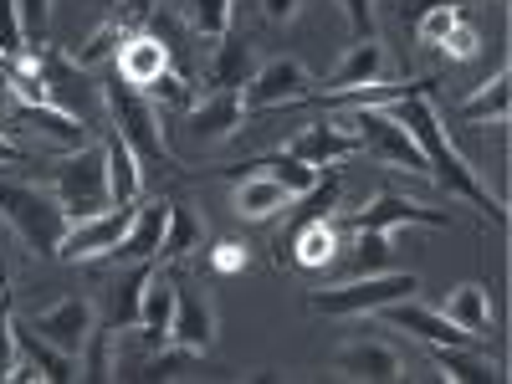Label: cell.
I'll return each instance as SVG.
<instances>
[{
  "instance_id": "9c48e42d",
  "label": "cell",
  "mask_w": 512,
  "mask_h": 384,
  "mask_svg": "<svg viewBox=\"0 0 512 384\" xmlns=\"http://www.w3.org/2000/svg\"><path fill=\"white\" fill-rule=\"evenodd\" d=\"M26 328L31 333H41L47 344H57L62 354H82V344L93 338V328H98V313H93V303L88 297H67V303H57V308H47V313H31L26 318Z\"/></svg>"
},
{
  "instance_id": "7402d4cb",
  "label": "cell",
  "mask_w": 512,
  "mask_h": 384,
  "mask_svg": "<svg viewBox=\"0 0 512 384\" xmlns=\"http://www.w3.org/2000/svg\"><path fill=\"white\" fill-rule=\"evenodd\" d=\"M103 149H108V195H113V205H134L139 190H144V169H139L144 159L128 149L118 134H113Z\"/></svg>"
},
{
  "instance_id": "3957f363",
  "label": "cell",
  "mask_w": 512,
  "mask_h": 384,
  "mask_svg": "<svg viewBox=\"0 0 512 384\" xmlns=\"http://www.w3.org/2000/svg\"><path fill=\"white\" fill-rule=\"evenodd\" d=\"M420 282L415 272H369V277H354L344 287H318L308 297V308L323 313V318H359V313H374L384 303H400V297H415Z\"/></svg>"
},
{
  "instance_id": "484cf974",
  "label": "cell",
  "mask_w": 512,
  "mask_h": 384,
  "mask_svg": "<svg viewBox=\"0 0 512 384\" xmlns=\"http://www.w3.org/2000/svg\"><path fill=\"white\" fill-rule=\"evenodd\" d=\"M287 256H292V262H303V267H333L338 262V231L328 226V216H318V221H308L303 231H297Z\"/></svg>"
},
{
  "instance_id": "f35d334b",
  "label": "cell",
  "mask_w": 512,
  "mask_h": 384,
  "mask_svg": "<svg viewBox=\"0 0 512 384\" xmlns=\"http://www.w3.org/2000/svg\"><path fill=\"white\" fill-rule=\"evenodd\" d=\"M303 205H308V221H318V216H328V210L338 205V175H328V180L318 175V185H313V190L303 195Z\"/></svg>"
},
{
  "instance_id": "ac0fdd59",
  "label": "cell",
  "mask_w": 512,
  "mask_h": 384,
  "mask_svg": "<svg viewBox=\"0 0 512 384\" xmlns=\"http://www.w3.org/2000/svg\"><path fill=\"white\" fill-rule=\"evenodd\" d=\"M169 205L175 200H149L134 210V226H128V236L118 241L113 256H128V262H154L159 256V241H164V226H169Z\"/></svg>"
},
{
  "instance_id": "2e32d148",
  "label": "cell",
  "mask_w": 512,
  "mask_h": 384,
  "mask_svg": "<svg viewBox=\"0 0 512 384\" xmlns=\"http://www.w3.org/2000/svg\"><path fill=\"white\" fill-rule=\"evenodd\" d=\"M287 154L303 159V164H313V169H328V164H338V159L359 154V139L344 134V128H338L333 118H323V123H308L303 134L287 144Z\"/></svg>"
},
{
  "instance_id": "8fae6325",
  "label": "cell",
  "mask_w": 512,
  "mask_h": 384,
  "mask_svg": "<svg viewBox=\"0 0 512 384\" xmlns=\"http://www.w3.org/2000/svg\"><path fill=\"white\" fill-rule=\"evenodd\" d=\"M354 231H395V226H446V210H431V205H415L410 195H395L384 190L374 195L364 210H354L349 216Z\"/></svg>"
},
{
  "instance_id": "ab89813d",
  "label": "cell",
  "mask_w": 512,
  "mask_h": 384,
  "mask_svg": "<svg viewBox=\"0 0 512 384\" xmlns=\"http://www.w3.org/2000/svg\"><path fill=\"white\" fill-rule=\"evenodd\" d=\"M210 267H216V272H246V246L241 241H221L216 251H210Z\"/></svg>"
},
{
  "instance_id": "836d02e7",
  "label": "cell",
  "mask_w": 512,
  "mask_h": 384,
  "mask_svg": "<svg viewBox=\"0 0 512 384\" xmlns=\"http://www.w3.org/2000/svg\"><path fill=\"white\" fill-rule=\"evenodd\" d=\"M456 21H461V11L451 6V0H441V6H431V11L415 21V41H420V47H441L446 31H451Z\"/></svg>"
},
{
  "instance_id": "44dd1931",
  "label": "cell",
  "mask_w": 512,
  "mask_h": 384,
  "mask_svg": "<svg viewBox=\"0 0 512 384\" xmlns=\"http://www.w3.org/2000/svg\"><path fill=\"white\" fill-rule=\"evenodd\" d=\"M446 318H451L461 333L487 338V333H492V303H487V287H482V282H461V287H451V297H446Z\"/></svg>"
},
{
  "instance_id": "83f0119b",
  "label": "cell",
  "mask_w": 512,
  "mask_h": 384,
  "mask_svg": "<svg viewBox=\"0 0 512 384\" xmlns=\"http://www.w3.org/2000/svg\"><path fill=\"white\" fill-rule=\"evenodd\" d=\"M200 246V221L190 216L185 205H169V226H164V241H159V262H180Z\"/></svg>"
},
{
  "instance_id": "5b68a950",
  "label": "cell",
  "mask_w": 512,
  "mask_h": 384,
  "mask_svg": "<svg viewBox=\"0 0 512 384\" xmlns=\"http://www.w3.org/2000/svg\"><path fill=\"white\" fill-rule=\"evenodd\" d=\"M103 103H108V113H113V134L134 149L139 159H175L169 154V144H164V134H159V113H154V103L139 93V88H123V77L118 82H103Z\"/></svg>"
},
{
  "instance_id": "74e56055",
  "label": "cell",
  "mask_w": 512,
  "mask_h": 384,
  "mask_svg": "<svg viewBox=\"0 0 512 384\" xmlns=\"http://www.w3.org/2000/svg\"><path fill=\"white\" fill-rule=\"evenodd\" d=\"M154 103H175V108H190V88H185V82L175 77V72H159L154 82H149V88H144Z\"/></svg>"
},
{
  "instance_id": "d6986e66",
  "label": "cell",
  "mask_w": 512,
  "mask_h": 384,
  "mask_svg": "<svg viewBox=\"0 0 512 384\" xmlns=\"http://www.w3.org/2000/svg\"><path fill=\"white\" fill-rule=\"evenodd\" d=\"M169 72V47L159 36H123L118 47V77L128 82V88H149V82Z\"/></svg>"
},
{
  "instance_id": "52a82bcc",
  "label": "cell",
  "mask_w": 512,
  "mask_h": 384,
  "mask_svg": "<svg viewBox=\"0 0 512 384\" xmlns=\"http://www.w3.org/2000/svg\"><path fill=\"white\" fill-rule=\"evenodd\" d=\"M134 226V205H108L98 216H82L67 226L62 246H57V262H93V256H113L118 241Z\"/></svg>"
},
{
  "instance_id": "7a4b0ae2",
  "label": "cell",
  "mask_w": 512,
  "mask_h": 384,
  "mask_svg": "<svg viewBox=\"0 0 512 384\" xmlns=\"http://www.w3.org/2000/svg\"><path fill=\"white\" fill-rule=\"evenodd\" d=\"M0 216L21 231V241L31 251H47V256H57V246L72 226L67 210L57 205V195L31 190V185H11V180H0Z\"/></svg>"
},
{
  "instance_id": "f1b7e54d",
  "label": "cell",
  "mask_w": 512,
  "mask_h": 384,
  "mask_svg": "<svg viewBox=\"0 0 512 384\" xmlns=\"http://www.w3.org/2000/svg\"><path fill=\"white\" fill-rule=\"evenodd\" d=\"M256 169H267V175H272L277 185H287V195H292V200H303V195L318 185V175H323V169H313V164H303V159H292L287 149H282V154H272V159H262Z\"/></svg>"
},
{
  "instance_id": "5bb4252c",
  "label": "cell",
  "mask_w": 512,
  "mask_h": 384,
  "mask_svg": "<svg viewBox=\"0 0 512 384\" xmlns=\"http://www.w3.org/2000/svg\"><path fill=\"white\" fill-rule=\"evenodd\" d=\"M169 344H180L190 354H205L210 344H216V313H210V303L200 292H190L180 282H175V323H169Z\"/></svg>"
},
{
  "instance_id": "4fadbf2b",
  "label": "cell",
  "mask_w": 512,
  "mask_h": 384,
  "mask_svg": "<svg viewBox=\"0 0 512 384\" xmlns=\"http://www.w3.org/2000/svg\"><path fill=\"white\" fill-rule=\"evenodd\" d=\"M21 123H31V134H41V144L57 149V154H77V149L93 144L88 123H82L77 113H67V108H57V103H36V108L21 103Z\"/></svg>"
},
{
  "instance_id": "30bf717a",
  "label": "cell",
  "mask_w": 512,
  "mask_h": 384,
  "mask_svg": "<svg viewBox=\"0 0 512 384\" xmlns=\"http://www.w3.org/2000/svg\"><path fill=\"white\" fill-rule=\"evenodd\" d=\"M333 374L369 379V384H395V379H405V359H400V349L379 344V338H354V344H344L333 354Z\"/></svg>"
},
{
  "instance_id": "4dcf8cb0",
  "label": "cell",
  "mask_w": 512,
  "mask_h": 384,
  "mask_svg": "<svg viewBox=\"0 0 512 384\" xmlns=\"http://www.w3.org/2000/svg\"><path fill=\"white\" fill-rule=\"evenodd\" d=\"M354 277H369V272H390L395 251H390V231H354Z\"/></svg>"
},
{
  "instance_id": "7bdbcfd3",
  "label": "cell",
  "mask_w": 512,
  "mask_h": 384,
  "mask_svg": "<svg viewBox=\"0 0 512 384\" xmlns=\"http://www.w3.org/2000/svg\"><path fill=\"white\" fill-rule=\"evenodd\" d=\"M297 11H303V0H262V16H267L272 26H287V21H297Z\"/></svg>"
},
{
  "instance_id": "f6af8a7d",
  "label": "cell",
  "mask_w": 512,
  "mask_h": 384,
  "mask_svg": "<svg viewBox=\"0 0 512 384\" xmlns=\"http://www.w3.org/2000/svg\"><path fill=\"white\" fill-rule=\"evenodd\" d=\"M11 308V282H6V272H0V313Z\"/></svg>"
},
{
  "instance_id": "d4e9b609",
  "label": "cell",
  "mask_w": 512,
  "mask_h": 384,
  "mask_svg": "<svg viewBox=\"0 0 512 384\" xmlns=\"http://www.w3.org/2000/svg\"><path fill=\"white\" fill-rule=\"evenodd\" d=\"M507 88H512V72L502 67L492 82H482V88L461 103V118L466 123H507V108H512V93Z\"/></svg>"
},
{
  "instance_id": "1f68e13d",
  "label": "cell",
  "mask_w": 512,
  "mask_h": 384,
  "mask_svg": "<svg viewBox=\"0 0 512 384\" xmlns=\"http://www.w3.org/2000/svg\"><path fill=\"white\" fill-rule=\"evenodd\" d=\"M118 47H123V26H118V21H103V26H98V31L77 47V67L88 72V67H98V62L118 57Z\"/></svg>"
},
{
  "instance_id": "e0dca14e",
  "label": "cell",
  "mask_w": 512,
  "mask_h": 384,
  "mask_svg": "<svg viewBox=\"0 0 512 384\" xmlns=\"http://www.w3.org/2000/svg\"><path fill=\"white\" fill-rule=\"evenodd\" d=\"M384 72H390V57H384L379 36H359V47H349V57L328 77V98L349 93V88H369V82H384Z\"/></svg>"
},
{
  "instance_id": "b9f144b4",
  "label": "cell",
  "mask_w": 512,
  "mask_h": 384,
  "mask_svg": "<svg viewBox=\"0 0 512 384\" xmlns=\"http://www.w3.org/2000/svg\"><path fill=\"white\" fill-rule=\"evenodd\" d=\"M354 26V36H374V0H338Z\"/></svg>"
},
{
  "instance_id": "4316f807",
  "label": "cell",
  "mask_w": 512,
  "mask_h": 384,
  "mask_svg": "<svg viewBox=\"0 0 512 384\" xmlns=\"http://www.w3.org/2000/svg\"><path fill=\"white\" fill-rule=\"evenodd\" d=\"M154 262H139L123 282H113V313H108V328H139V303H144V282H149Z\"/></svg>"
},
{
  "instance_id": "cb8c5ba5",
  "label": "cell",
  "mask_w": 512,
  "mask_h": 384,
  "mask_svg": "<svg viewBox=\"0 0 512 384\" xmlns=\"http://www.w3.org/2000/svg\"><path fill=\"white\" fill-rule=\"evenodd\" d=\"M16 349L36 364V374L41 379H52V384H62V379H77V359L72 354H62L57 344H47V338H41V333H31L26 323L16 328Z\"/></svg>"
},
{
  "instance_id": "d590c367",
  "label": "cell",
  "mask_w": 512,
  "mask_h": 384,
  "mask_svg": "<svg viewBox=\"0 0 512 384\" xmlns=\"http://www.w3.org/2000/svg\"><path fill=\"white\" fill-rule=\"evenodd\" d=\"M436 52H446L451 62H472V57L482 52V36H477L472 26H466V16H461V21H456V26L446 31V41H441Z\"/></svg>"
},
{
  "instance_id": "8d00e7d4",
  "label": "cell",
  "mask_w": 512,
  "mask_h": 384,
  "mask_svg": "<svg viewBox=\"0 0 512 384\" xmlns=\"http://www.w3.org/2000/svg\"><path fill=\"white\" fill-rule=\"evenodd\" d=\"M26 52V31H21V16H16V0H0V57H21Z\"/></svg>"
},
{
  "instance_id": "f546056e",
  "label": "cell",
  "mask_w": 512,
  "mask_h": 384,
  "mask_svg": "<svg viewBox=\"0 0 512 384\" xmlns=\"http://www.w3.org/2000/svg\"><path fill=\"white\" fill-rule=\"evenodd\" d=\"M436 364H441V379H502V369L492 359H482L477 349H436Z\"/></svg>"
},
{
  "instance_id": "7c38bea8",
  "label": "cell",
  "mask_w": 512,
  "mask_h": 384,
  "mask_svg": "<svg viewBox=\"0 0 512 384\" xmlns=\"http://www.w3.org/2000/svg\"><path fill=\"white\" fill-rule=\"evenodd\" d=\"M169 323H175V277L154 267L144 282V303H139V354H154L169 344Z\"/></svg>"
},
{
  "instance_id": "9a60e30c",
  "label": "cell",
  "mask_w": 512,
  "mask_h": 384,
  "mask_svg": "<svg viewBox=\"0 0 512 384\" xmlns=\"http://www.w3.org/2000/svg\"><path fill=\"white\" fill-rule=\"evenodd\" d=\"M241 118H246L241 93H210L205 103H190L185 134H190L195 144H216V139H231V134H236Z\"/></svg>"
},
{
  "instance_id": "603a6c76",
  "label": "cell",
  "mask_w": 512,
  "mask_h": 384,
  "mask_svg": "<svg viewBox=\"0 0 512 384\" xmlns=\"http://www.w3.org/2000/svg\"><path fill=\"white\" fill-rule=\"evenodd\" d=\"M251 72H256V52L226 31L216 62H210V82H216V93H241L246 82H251Z\"/></svg>"
},
{
  "instance_id": "ffe728a7",
  "label": "cell",
  "mask_w": 512,
  "mask_h": 384,
  "mask_svg": "<svg viewBox=\"0 0 512 384\" xmlns=\"http://www.w3.org/2000/svg\"><path fill=\"white\" fill-rule=\"evenodd\" d=\"M287 205H292L287 185H277L267 169L251 164V175H241V185H236V216L241 221H272L277 210H287Z\"/></svg>"
},
{
  "instance_id": "60d3db41",
  "label": "cell",
  "mask_w": 512,
  "mask_h": 384,
  "mask_svg": "<svg viewBox=\"0 0 512 384\" xmlns=\"http://www.w3.org/2000/svg\"><path fill=\"white\" fill-rule=\"evenodd\" d=\"M16 359H21V349H16V323H11V313H0V379L16 369Z\"/></svg>"
},
{
  "instance_id": "ee69618b",
  "label": "cell",
  "mask_w": 512,
  "mask_h": 384,
  "mask_svg": "<svg viewBox=\"0 0 512 384\" xmlns=\"http://www.w3.org/2000/svg\"><path fill=\"white\" fill-rule=\"evenodd\" d=\"M16 159H21V149H16L6 134H0V164H16Z\"/></svg>"
},
{
  "instance_id": "8992f818",
  "label": "cell",
  "mask_w": 512,
  "mask_h": 384,
  "mask_svg": "<svg viewBox=\"0 0 512 384\" xmlns=\"http://www.w3.org/2000/svg\"><path fill=\"white\" fill-rule=\"evenodd\" d=\"M313 98V72L297 62V57H272V62H256L251 82L241 88L246 113H262V108H287V103H308Z\"/></svg>"
},
{
  "instance_id": "ba28073f",
  "label": "cell",
  "mask_w": 512,
  "mask_h": 384,
  "mask_svg": "<svg viewBox=\"0 0 512 384\" xmlns=\"http://www.w3.org/2000/svg\"><path fill=\"white\" fill-rule=\"evenodd\" d=\"M374 318H384L390 328H400V333H415V338H425L431 349H482V338H472V333H461L446 313H431V308H420L415 297H400V303H384V308H374Z\"/></svg>"
},
{
  "instance_id": "6da1fadb",
  "label": "cell",
  "mask_w": 512,
  "mask_h": 384,
  "mask_svg": "<svg viewBox=\"0 0 512 384\" xmlns=\"http://www.w3.org/2000/svg\"><path fill=\"white\" fill-rule=\"evenodd\" d=\"M395 123H405L410 128V139L420 144V154H425V164H431V175L451 190V195H461V200H472L482 216H492L497 226H507V205L482 185V175L472 164H466V154L446 139V128H441V118H436V108H431V93H410V98H400V103H390L384 108Z\"/></svg>"
},
{
  "instance_id": "277c9868",
  "label": "cell",
  "mask_w": 512,
  "mask_h": 384,
  "mask_svg": "<svg viewBox=\"0 0 512 384\" xmlns=\"http://www.w3.org/2000/svg\"><path fill=\"white\" fill-rule=\"evenodd\" d=\"M57 205L67 210V221L98 216V210L113 205V195H108V149H103V144H88V149H77V154H62V169H57Z\"/></svg>"
},
{
  "instance_id": "e575fe53",
  "label": "cell",
  "mask_w": 512,
  "mask_h": 384,
  "mask_svg": "<svg viewBox=\"0 0 512 384\" xmlns=\"http://www.w3.org/2000/svg\"><path fill=\"white\" fill-rule=\"evenodd\" d=\"M16 16H21V31H26V41H36V47H47L52 0H16Z\"/></svg>"
},
{
  "instance_id": "d6a6232c",
  "label": "cell",
  "mask_w": 512,
  "mask_h": 384,
  "mask_svg": "<svg viewBox=\"0 0 512 384\" xmlns=\"http://www.w3.org/2000/svg\"><path fill=\"white\" fill-rule=\"evenodd\" d=\"M190 26L210 41H221L231 31V0H190Z\"/></svg>"
}]
</instances>
